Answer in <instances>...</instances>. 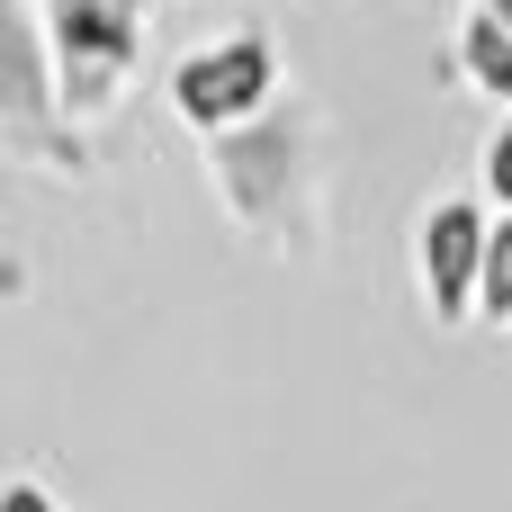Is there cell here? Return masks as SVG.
<instances>
[{"mask_svg": "<svg viewBox=\"0 0 512 512\" xmlns=\"http://www.w3.org/2000/svg\"><path fill=\"white\" fill-rule=\"evenodd\" d=\"M270 90H279V45H270V27H234V36H216L207 54H189V63L171 72V108H180L198 135L252 126V117L270 108Z\"/></svg>", "mask_w": 512, "mask_h": 512, "instance_id": "obj_1", "label": "cell"}, {"mask_svg": "<svg viewBox=\"0 0 512 512\" xmlns=\"http://www.w3.org/2000/svg\"><path fill=\"white\" fill-rule=\"evenodd\" d=\"M486 243H495V207L486 198H432L414 225V279L432 324H468L477 288H486Z\"/></svg>", "mask_w": 512, "mask_h": 512, "instance_id": "obj_2", "label": "cell"}, {"mask_svg": "<svg viewBox=\"0 0 512 512\" xmlns=\"http://www.w3.org/2000/svg\"><path fill=\"white\" fill-rule=\"evenodd\" d=\"M450 81H468L477 99H495L512 108V27L477 0L468 18H459V36H450Z\"/></svg>", "mask_w": 512, "mask_h": 512, "instance_id": "obj_3", "label": "cell"}, {"mask_svg": "<svg viewBox=\"0 0 512 512\" xmlns=\"http://www.w3.org/2000/svg\"><path fill=\"white\" fill-rule=\"evenodd\" d=\"M477 315L512 324V216H495V243H486V288H477Z\"/></svg>", "mask_w": 512, "mask_h": 512, "instance_id": "obj_4", "label": "cell"}, {"mask_svg": "<svg viewBox=\"0 0 512 512\" xmlns=\"http://www.w3.org/2000/svg\"><path fill=\"white\" fill-rule=\"evenodd\" d=\"M477 180H486V198H495V207L512 216V117L495 126V144H486V162H477Z\"/></svg>", "mask_w": 512, "mask_h": 512, "instance_id": "obj_5", "label": "cell"}, {"mask_svg": "<svg viewBox=\"0 0 512 512\" xmlns=\"http://www.w3.org/2000/svg\"><path fill=\"white\" fill-rule=\"evenodd\" d=\"M0 512H54V495H45V486H27V477H18V486H9V495H0Z\"/></svg>", "mask_w": 512, "mask_h": 512, "instance_id": "obj_6", "label": "cell"}, {"mask_svg": "<svg viewBox=\"0 0 512 512\" xmlns=\"http://www.w3.org/2000/svg\"><path fill=\"white\" fill-rule=\"evenodd\" d=\"M486 9H495V18H504V27H512V0H486Z\"/></svg>", "mask_w": 512, "mask_h": 512, "instance_id": "obj_7", "label": "cell"}]
</instances>
